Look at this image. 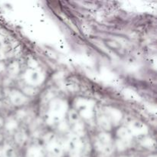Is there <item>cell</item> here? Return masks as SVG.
Wrapping results in <instances>:
<instances>
[{"label":"cell","mask_w":157,"mask_h":157,"mask_svg":"<svg viewBox=\"0 0 157 157\" xmlns=\"http://www.w3.org/2000/svg\"><path fill=\"white\" fill-rule=\"evenodd\" d=\"M15 156V153L12 148H9L5 152V157H14Z\"/></svg>","instance_id":"6da1fadb"}]
</instances>
